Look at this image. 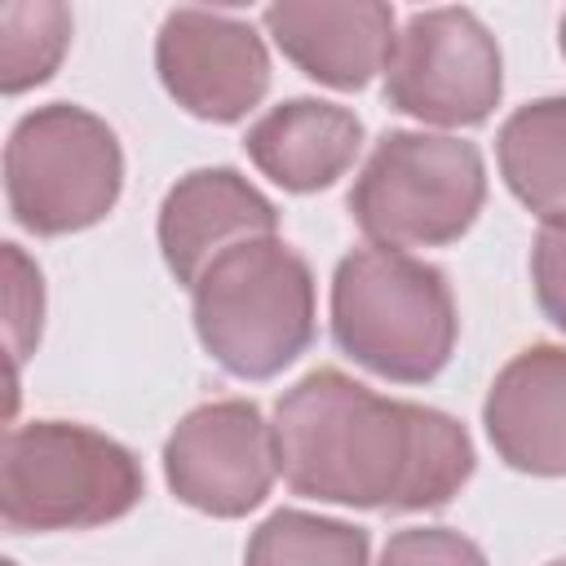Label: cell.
Wrapping results in <instances>:
<instances>
[{"label": "cell", "instance_id": "e0dca14e", "mask_svg": "<svg viewBox=\"0 0 566 566\" xmlns=\"http://www.w3.org/2000/svg\"><path fill=\"white\" fill-rule=\"evenodd\" d=\"M376 566H491V562L469 535L451 526H407L389 535Z\"/></svg>", "mask_w": 566, "mask_h": 566}, {"label": "cell", "instance_id": "5b68a950", "mask_svg": "<svg viewBox=\"0 0 566 566\" xmlns=\"http://www.w3.org/2000/svg\"><path fill=\"white\" fill-rule=\"evenodd\" d=\"M345 203L371 248H442L478 221L486 203V164L464 137L389 128L363 159Z\"/></svg>", "mask_w": 566, "mask_h": 566}, {"label": "cell", "instance_id": "ffe728a7", "mask_svg": "<svg viewBox=\"0 0 566 566\" xmlns=\"http://www.w3.org/2000/svg\"><path fill=\"white\" fill-rule=\"evenodd\" d=\"M557 44H562V57H566V13H562V22H557Z\"/></svg>", "mask_w": 566, "mask_h": 566}, {"label": "cell", "instance_id": "6da1fadb", "mask_svg": "<svg viewBox=\"0 0 566 566\" xmlns=\"http://www.w3.org/2000/svg\"><path fill=\"white\" fill-rule=\"evenodd\" d=\"M270 424L283 482L318 504L420 513L473 478V442L455 416L385 398L336 367L283 389Z\"/></svg>", "mask_w": 566, "mask_h": 566}, {"label": "cell", "instance_id": "5bb4252c", "mask_svg": "<svg viewBox=\"0 0 566 566\" xmlns=\"http://www.w3.org/2000/svg\"><path fill=\"white\" fill-rule=\"evenodd\" d=\"M500 177L544 221H566V93L517 106L495 133Z\"/></svg>", "mask_w": 566, "mask_h": 566}, {"label": "cell", "instance_id": "ba28073f", "mask_svg": "<svg viewBox=\"0 0 566 566\" xmlns=\"http://www.w3.org/2000/svg\"><path fill=\"white\" fill-rule=\"evenodd\" d=\"M168 491L208 517H248L279 478L274 424L248 398H217L177 420L164 442Z\"/></svg>", "mask_w": 566, "mask_h": 566}, {"label": "cell", "instance_id": "7c38bea8", "mask_svg": "<svg viewBox=\"0 0 566 566\" xmlns=\"http://www.w3.org/2000/svg\"><path fill=\"white\" fill-rule=\"evenodd\" d=\"M495 455L531 478H566V345H526L513 354L482 402Z\"/></svg>", "mask_w": 566, "mask_h": 566}, {"label": "cell", "instance_id": "9c48e42d", "mask_svg": "<svg viewBox=\"0 0 566 566\" xmlns=\"http://www.w3.org/2000/svg\"><path fill=\"white\" fill-rule=\"evenodd\" d=\"M155 71L168 97L208 124H234L270 93L265 40L217 9H172L155 35Z\"/></svg>", "mask_w": 566, "mask_h": 566}, {"label": "cell", "instance_id": "52a82bcc", "mask_svg": "<svg viewBox=\"0 0 566 566\" xmlns=\"http://www.w3.org/2000/svg\"><path fill=\"white\" fill-rule=\"evenodd\" d=\"M504 93V57L473 9H420L402 22L389 66L385 102L433 128L482 124Z\"/></svg>", "mask_w": 566, "mask_h": 566}, {"label": "cell", "instance_id": "3957f363", "mask_svg": "<svg viewBox=\"0 0 566 566\" xmlns=\"http://www.w3.org/2000/svg\"><path fill=\"white\" fill-rule=\"evenodd\" d=\"M199 345L239 380H270L314 340L310 261L274 239H252L217 256L190 287Z\"/></svg>", "mask_w": 566, "mask_h": 566}, {"label": "cell", "instance_id": "44dd1931", "mask_svg": "<svg viewBox=\"0 0 566 566\" xmlns=\"http://www.w3.org/2000/svg\"><path fill=\"white\" fill-rule=\"evenodd\" d=\"M548 566H566V557H557V562H548Z\"/></svg>", "mask_w": 566, "mask_h": 566}, {"label": "cell", "instance_id": "ac0fdd59", "mask_svg": "<svg viewBox=\"0 0 566 566\" xmlns=\"http://www.w3.org/2000/svg\"><path fill=\"white\" fill-rule=\"evenodd\" d=\"M4 265H9V345H13V367H18L40 340L44 283L18 243H4Z\"/></svg>", "mask_w": 566, "mask_h": 566}, {"label": "cell", "instance_id": "7a4b0ae2", "mask_svg": "<svg viewBox=\"0 0 566 566\" xmlns=\"http://www.w3.org/2000/svg\"><path fill=\"white\" fill-rule=\"evenodd\" d=\"M460 318L438 265L394 252L354 248L332 274V340L345 358L394 385L433 380L455 349Z\"/></svg>", "mask_w": 566, "mask_h": 566}, {"label": "cell", "instance_id": "4fadbf2b", "mask_svg": "<svg viewBox=\"0 0 566 566\" xmlns=\"http://www.w3.org/2000/svg\"><path fill=\"white\" fill-rule=\"evenodd\" d=\"M243 150L274 186L314 195L354 168L363 150V119L323 97H292L270 106L248 128Z\"/></svg>", "mask_w": 566, "mask_h": 566}, {"label": "cell", "instance_id": "30bf717a", "mask_svg": "<svg viewBox=\"0 0 566 566\" xmlns=\"http://www.w3.org/2000/svg\"><path fill=\"white\" fill-rule=\"evenodd\" d=\"M279 53L327 88H367L385 75L398 18L380 0H287L261 13Z\"/></svg>", "mask_w": 566, "mask_h": 566}, {"label": "cell", "instance_id": "8992f818", "mask_svg": "<svg viewBox=\"0 0 566 566\" xmlns=\"http://www.w3.org/2000/svg\"><path fill=\"white\" fill-rule=\"evenodd\" d=\"M124 190V150L115 128L75 106L27 111L4 142V199L31 234H75L97 226Z\"/></svg>", "mask_w": 566, "mask_h": 566}, {"label": "cell", "instance_id": "8fae6325", "mask_svg": "<svg viewBox=\"0 0 566 566\" xmlns=\"http://www.w3.org/2000/svg\"><path fill=\"white\" fill-rule=\"evenodd\" d=\"M155 230L168 274L181 287H195L230 248L274 239L279 208L234 168H195L164 195Z\"/></svg>", "mask_w": 566, "mask_h": 566}, {"label": "cell", "instance_id": "d6986e66", "mask_svg": "<svg viewBox=\"0 0 566 566\" xmlns=\"http://www.w3.org/2000/svg\"><path fill=\"white\" fill-rule=\"evenodd\" d=\"M531 283L544 318L566 332V221H544L531 248Z\"/></svg>", "mask_w": 566, "mask_h": 566}, {"label": "cell", "instance_id": "277c9868", "mask_svg": "<svg viewBox=\"0 0 566 566\" xmlns=\"http://www.w3.org/2000/svg\"><path fill=\"white\" fill-rule=\"evenodd\" d=\"M146 495L137 455L71 420H31L4 433L0 517L18 535L119 522Z\"/></svg>", "mask_w": 566, "mask_h": 566}, {"label": "cell", "instance_id": "2e32d148", "mask_svg": "<svg viewBox=\"0 0 566 566\" xmlns=\"http://www.w3.org/2000/svg\"><path fill=\"white\" fill-rule=\"evenodd\" d=\"M71 44V9L57 0L0 4V88L27 93L44 84Z\"/></svg>", "mask_w": 566, "mask_h": 566}, {"label": "cell", "instance_id": "9a60e30c", "mask_svg": "<svg viewBox=\"0 0 566 566\" xmlns=\"http://www.w3.org/2000/svg\"><path fill=\"white\" fill-rule=\"evenodd\" d=\"M367 553L371 539L363 526L305 509H279L252 531L243 566H367Z\"/></svg>", "mask_w": 566, "mask_h": 566}]
</instances>
